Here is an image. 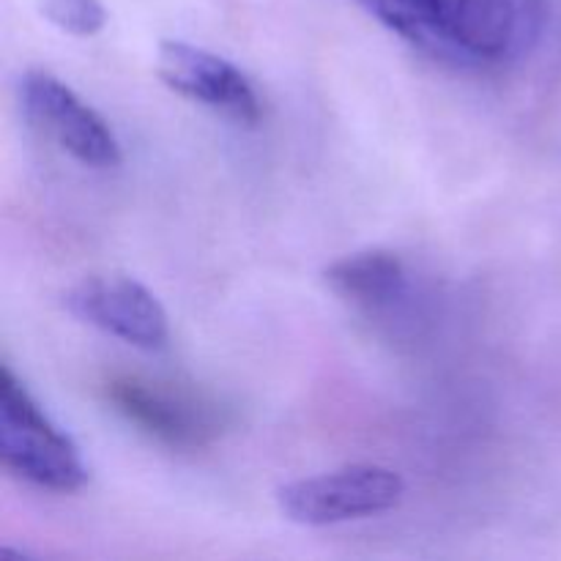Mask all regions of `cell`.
<instances>
[{"label":"cell","mask_w":561,"mask_h":561,"mask_svg":"<svg viewBox=\"0 0 561 561\" xmlns=\"http://www.w3.org/2000/svg\"><path fill=\"white\" fill-rule=\"evenodd\" d=\"M0 458L20 480L53 493H75L88 482L77 444L38 409L25 383L0 370Z\"/></svg>","instance_id":"obj_1"},{"label":"cell","mask_w":561,"mask_h":561,"mask_svg":"<svg viewBox=\"0 0 561 561\" xmlns=\"http://www.w3.org/2000/svg\"><path fill=\"white\" fill-rule=\"evenodd\" d=\"M44 20L69 36H96L107 25V9L102 0H42Z\"/></svg>","instance_id":"obj_10"},{"label":"cell","mask_w":561,"mask_h":561,"mask_svg":"<svg viewBox=\"0 0 561 561\" xmlns=\"http://www.w3.org/2000/svg\"><path fill=\"white\" fill-rule=\"evenodd\" d=\"M107 403L129 425L173 449H197L222 433L225 416L214 400L179 383L118 373L104 383Z\"/></svg>","instance_id":"obj_3"},{"label":"cell","mask_w":561,"mask_h":561,"mask_svg":"<svg viewBox=\"0 0 561 561\" xmlns=\"http://www.w3.org/2000/svg\"><path fill=\"white\" fill-rule=\"evenodd\" d=\"M20 102L33 129L75 162L93 170H113L124 162L121 142L107 121L49 71L33 69L22 75Z\"/></svg>","instance_id":"obj_4"},{"label":"cell","mask_w":561,"mask_h":561,"mask_svg":"<svg viewBox=\"0 0 561 561\" xmlns=\"http://www.w3.org/2000/svg\"><path fill=\"white\" fill-rule=\"evenodd\" d=\"M405 496V480L378 463H351L288 482L277 491V507L290 524L323 529L348 520L376 518L398 507Z\"/></svg>","instance_id":"obj_2"},{"label":"cell","mask_w":561,"mask_h":561,"mask_svg":"<svg viewBox=\"0 0 561 561\" xmlns=\"http://www.w3.org/2000/svg\"><path fill=\"white\" fill-rule=\"evenodd\" d=\"M64 305L77 321L140 351H162L170 321L162 301L126 274H91L71 285Z\"/></svg>","instance_id":"obj_5"},{"label":"cell","mask_w":561,"mask_h":561,"mask_svg":"<svg viewBox=\"0 0 561 561\" xmlns=\"http://www.w3.org/2000/svg\"><path fill=\"white\" fill-rule=\"evenodd\" d=\"M323 283L345 305L362 312H387L409 296V268L389 250H362L340 257L323 272Z\"/></svg>","instance_id":"obj_8"},{"label":"cell","mask_w":561,"mask_h":561,"mask_svg":"<svg viewBox=\"0 0 561 561\" xmlns=\"http://www.w3.org/2000/svg\"><path fill=\"white\" fill-rule=\"evenodd\" d=\"M362 3L378 22L414 47L444 58H458L447 0H362Z\"/></svg>","instance_id":"obj_9"},{"label":"cell","mask_w":561,"mask_h":561,"mask_svg":"<svg viewBox=\"0 0 561 561\" xmlns=\"http://www.w3.org/2000/svg\"><path fill=\"white\" fill-rule=\"evenodd\" d=\"M447 3L458 60L510 64L529 55L546 31V0H447Z\"/></svg>","instance_id":"obj_6"},{"label":"cell","mask_w":561,"mask_h":561,"mask_svg":"<svg viewBox=\"0 0 561 561\" xmlns=\"http://www.w3.org/2000/svg\"><path fill=\"white\" fill-rule=\"evenodd\" d=\"M157 75L170 91L236 124L255 126L261 121L263 104L250 77L211 49L175 38L162 42L157 53Z\"/></svg>","instance_id":"obj_7"}]
</instances>
